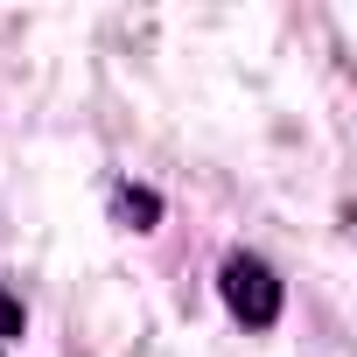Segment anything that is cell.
Listing matches in <instances>:
<instances>
[{"label": "cell", "mask_w": 357, "mask_h": 357, "mask_svg": "<svg viewBox=\"0 0 357 357\" xmlns=\"http://www.w3.org/2000/svg\"><path fill=\"white\" fill-rule=\"evenodd\" d=\"M22 329H29L22 301H15V294H0V336H22Z\"/></svg>", "instance_id": "cell-3"}, {"label": "cell", "mask_w": 357, "mask_h": 357, "mask_svg": "<svg viewBox=\"0 0 357 357\" xmlns=\"http://www.w3.org/2000/svg\"><path fill=\"white\" fill-rule=\"evenodd\" d=\"M218 287H225L231 315H238V322H252V329H266V322L280 315V280H273V266H266V259H252V252H231Z\"/></svg>", "instance_id": "cell-1"}, {"label": "cell", "mask_w": 357, "mask_h": 357, "mask_svg": "<svg viewBox=\"0 0 357 357\" xmlns=\"http://www.w3.org/2000/svg\"><path fill=\"white\" fill-rule=\"evenodd\" d=\"M119 218H126L133 231H154V218H161V197H154V190H119Z\"/></svg>", "instance_id": "cell-2"}]
</instances>
